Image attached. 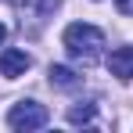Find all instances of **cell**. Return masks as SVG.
<instances>
[{"instance_id":"cell-1","label":"cell","mask_w":133,"mask_h":133,"mask_svg":"<svg viewBox=\"0 0 133 133\" xmlns=\"http://www.w3.org/2000/svg\"><path fill=\"white\" fill-rule=\"evenodd\" d=\"M61 43H65L68 58H76V61H97L101 58V47H104V32L97 29V25H87V22H72L65 29V36H61Z\"/></svg>"},{"instance_id":"cell-2","label":"cell","mask_w":133,"mask_h":133,"mask_svg":"<svg viewBox=\"0 0 133 133\" xmlns=\"http://www.w3.org/2000/svg\"><path fill=\"white\" fill-rule=\"evenodd\" d=\"M47 119H50V115H47V108L40 101H18L15 108L7 111V126H11V130H22V133L47 126Z\"/></svg>"},{"instance_id":"cell-3","label":"cell","mask_w":133,"mask_h":133,"mask_svg":"<svg viewBox=\"0 0 133 133\" xmlns=\"http://www.w3.org/2000/svg\"><path fill=\"white\" fill-rule=\"evenodd\" d=\"M58 4L61 0H18V11H22V25H29L32 32L40 29V25L58 11Z\"/></svg>"},{"instance_id":"cell-4","label":"cell","mask_w":133,"mask_h":133,"mask_svg":"<svg viewBox=\"0 0 133 133\" xmlns=\"http://www.w3.org/2000/svg\"><path fill=\"white\" fill-rule=\"evenodd\" d=\"M29 65H32V58H29L25 50H18V47L0 50V76L18 79V76H25V72H29Z\"/></svg>"},{"instance_id":"cell-5","label":"cell","mask_w":133,"mask_h":133,"mask_svg":"<svg viewBox=\"0 0 133 133\" xmlns=\"http://www.w3.org/2000/svg\"><path fill=\"white\" fill-rule=\"evenodd\" d=\"M108 72L119 79H133V47H115L108 54Z\"/></svg>"},{"instance_id":"cell-6","label":"cell","mask_w":133,"mask_h":133,"mask_svg":"<svg viewBox=\"0 0 133 133\" xmlns=\"http://www.w3.org/2000/svg\"><path fill=\"white\" fill-rule=\"evenodd\" d=\"M50 87H58V90H76V87H79V76H76L72 68H65V65H50Z\"/></svg>"},{"instance_id":"cell-7","label":"cell","mask_w":133,"mask_h":133,"mask_svg":"<svg viewBox=\"0 0 133 133\" xmlns=\"http://www.w3.org/2000/svg\"><path fill=\"white\" fill-rule=\"evenodd\" d=\"M90 119H94V104H90V101H79V104L68 108V122H72V126H87Z\"/></svg>"},{"instance_id":"cell-8","label":"cell","mask_w":133,"mask_h":133,"mask_svg":"<svg viewBox=\"0 0 133 133\" xmlns=\"http://www.w3.org/2000/svg\"><path fill=\"white\" fill-rule=\"evenodd\" d=\"M115 7H119L122 15H133V0H115Z\"/></svg>"},{"instance_id":"cell-9","label":"cell","mask_w":133,"mask_h":133,"mask_svg":"<svg viewBox=\"0 0 133 133\" xmlns=\"http://www.w3.org/2000/svg\"><path fill=\"white\" fill-rule=\"evenodd\" d=\"M4 40H7V29H4V25H0V43H4Z\"/></svg>"}]
</instances>
